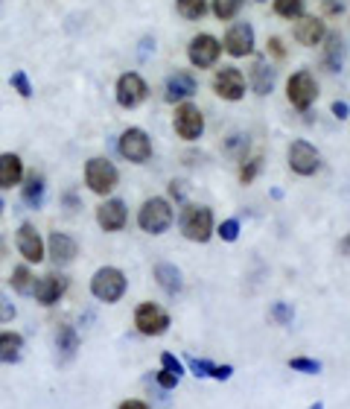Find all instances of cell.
<instances>
[{"label": "cell", "instance_id": "cell-23", "mask_svg": "<svg viewBox=\"0 0 350 409\" xmlns=\"http://www.w3.org/2000/svg\"><path fill=\"white\" fill-rule=\"evenodd\" d=\"M24 354V336L21 333H0V359L3 363H18Z\"/></svg>", "mask_w": 350, "mask_h": 409}, {"label": "cell", "instance_id": "cell-3", "mask_svg": "<svg viewBox=\"0 0 350 409\" xmlns=\"http://www.w3.org/2000/svg\"><path fill=\"white\" fill-rule=\"evenodd\" d=\"M181 231L193 243H207L213 237V214L205 205H187L181 210Z\"/></svg>", "mask_w": 350, "mask_h": 409}, {"label": "cell", "instance_id": "cell-8", "mask_svg": "<svg viewBox=\"0 0 350 409\" xmlns=\"http://www.w3.org/2000/svg\"><path fill=\"white\" fill-rule=\"evenodd\" d=\"M135 327L143 336H161V333H166V327H170V316H166V310H161L158 304L143 301L135 310Z\"/></svg>", "mask_w": 350, "mask_h": 409}, {"label": "cell", "instance_id": "cell-24", "mask_svg": "<svg viewBox=\"0 0 350 409\" xmlns=\"http://www.w3.org/2000/svg\"><path fill=\"white\" fill-rule=\"evenodd\" d=\"M56 348H59L61 359H71V357L79 351V333H76V327H71V324H59Z\"/></svg>", "mask_w": 350, "mask_h": 409}, {"label": "cell", "instance_id": "cell-27", "mask_svg": "<svg viewBox=\"0 0 350 409\" xmlns=\"http://www.w3.org/2000/svg\"><path fill=\"white\" fill-rule=\"evenodd\" d=\"M175 9L181 18L187 21H198L207 15V0H175Z\"/></svg>", "mask_w": 350, "mask_h": 409}, {"label": "cell", "instance_id": "cell-22", "mask_svg": "<svg viewBox=\"0 0 350 409\" xmlns=\"http://www.w3.org/2000/svg\"><path fill=\"white\" fill-rule=\"evenodd\" d=\"M251 88H254L260 96L272 94V88H275V71H272V64L265 62V59H257V62L251 64Z\"/></svg>", "mask_w": 350, "mask_h": 409}, {"label": "cell", "instance_id": "cell-46", "mask_svg": "<svg viewBox=\"0 0 350 409\" xmlns=\"http://www.w3.org/2000/svg\"><path fill=\"white\" fill-rule=\"evenodd\" d=\"M339 252H342L344 257H350V234H347V237H344V240L339 243Z\"/></svg>", "mask_w": 350, "mask_h": 409}, {"label": "cell", "instance_id": "cell-47", "mask_svg": "<svg viewBox=\"0 0 350 409\" xmlns=\"http://www.w3.org/2000/svg\"><path fill=\"white\" fill-rule=\"evenodd\" d=\"M309 409H324V403H321V401H315V403H312Z\"/></svg>", "mask_w": 350, "mask_h": 409}, {"label": "cell", "instance_id": "cell-37", "mask_svg": "<svg viewBox=\"0 0 350 409\" xmlns=\"http://www.w3.org/2000/svg\"><path fill=\"white\" fill-rule=\"evenodd\" d=\"M155 380H158V386L163 389V392H170V389H175L178 386V374H173V371H166V368H161L158 374H155Z\"/></svg>", "mask_w": 350, "mask_h": 409}, {"label": "cell", "instance_id": "cell-40", "mask_svg": "<svg viewBox=\"0 0 350 409\" xmlns=\"http://www.w3.org/2000/svg\"><path fill=\"white\" fill-rule=\"evenodd\" d=\"M324 12L327 15H342L344 12V0H324Z\"/></svg>", "mask_w": 350, "mask_h": 409}, {"label": "cell", "instance_id": "cell-17", "mask_svg": "<svg viewBox=\"0 0 350 409\" xmlns=\"http://www.w3.org/2000/svg\"><path fill=\"white\" fill-rule=\"evenodd\" d=\"M96 222L103 231H123L126 228V205L120 199H108L96 208Z\"/></svg>", "mask_w": 350, "mask_h": 409}, {"label": "cell", "instance_id": "cell-34", "mask_svg": "<svg viewBox=\"0 0 350 409\" xmlns=\"http://www.w3.org/2000/svg\"><path fill=\"white\" fill-rule=\"evenodd\" d=\"M219 237L225 240V243H233L240 237V220H225L222 225H219Z\"/></svg>", "mask_w": 350, "mask_h": 409}, {"label": "cell", "instance_id": "cell-13", "mask_svg": "<svg viewBox=\"0 0 350 409\" xmlns=\"http://www.w3.org/2000/svg\"><path fill=\"white\" fill-rule=\"evenodd\" d=\"M225 53L233 59H245L254 53V29L251 24H233L225 32Z\"/></svg>", "mask_w": 350, "mask_h": 409}, {"label": "cell", "instance_id": "cell-36", "mask_svg": "<svg viewBox=\"0 0 350 409\" xmlns=\"http://www.w3.org/2000/svg\"><path fill=\"white\" fill-rule=\"evenodd\" d=\"M272 319H275L277 324H292V307L283 304V301H277V304L272 307Z\"/></svg>", "mask_w": 350, "mask_h": 409}, {"label": "cell", "instance_id": "cell-11", "mask_svg": "<svg viewBox=\"0 0 350 409\" xmlns=\"http://www.w3.org/2000/svg\"><path fill=\"white\" fill-rule=\"evenodd\" d=\"M213 91L216 96H222L228 103H237L245 96V76L240 73V68H222L213 76Z\"/></svg>", "mask_w": 350, "mask_h": 409}, {"label": "cell", "instance_id": "cell-9", "mask_svg": "<svg viewBox=\"0 0 350 409\" xmlns=\"http://www.w3.org/2000/svg\"><path fill=\"white\" fill-rule=\"evenodd\" d=\"M289 167L298 175H315V173H319V167H321V155H319V150H315L312 143L292 141V146H289Z\"/></svg>", "mask_w": 350, "mask_h": 409}, {"label": "cell", "instance_id": "cell-43", "mask_svg": "<svg viewBox=\"0 0 350 409\" xmlns=\"http://www.w3.org/2000/svg\"><path fill=\"white\" fill-rule=\"evenodd\" d=\"M333 114H336V117H339V120H344V117H347V114H350V108H347V103H342V100H336V103H333Z\"/></svg>", "mask_w": 350, "mask_h": 409}, {"label": "cell", "instance_id": "cell-12", "mask_svg": "<svg viewBox=\"0 0 350 409\" xmlns=\"http://www.w3.org/2000/svg\"><path fill=\"white\" fill-rule=\"evenodd\" d=\"M222 53V44L216 41L213 36H207V32H202V36H196L187 47V56L193 62V68H213L216 59H219Z\"/></svg>", "mask_w": 350, "mask_h": 409}, {"label": "cell", "instance_id": "cell-44", "mask_svg": "<svg viewBox=\"0 0 350 409\" xmlns=\"http://www.w3.org/2000/svg\"><path fill=\"white\" fill-rule=\"evenodd\" d=\"M269 50H272L277 59L286 56V50H283V41H280V38H269Z\"/></svg>", "mask_w": 350, "mask_h": 409}, {"label": "cell", "instance_id": "cell-16", "mask_svg": "<svg viewBox=\"0 0 350 409\" xmlns=\"http://www.w3.org/2000/svg\"><path fill=\"white\" fill-rule=\"evenodd\" d=\"M327 36V24L315 15H301L295 24V41H301L304 47H319Z\"/></svg>", "mask_w": 350, "mask_h": 409}, {"label": "cell", "instance_id": "cell-26", "mask_svg": "<svg viewBox=\"0 0 350 409\" xmlns=\"http://www.w3.org/2000/svg\"><path fill=\"white\" fill-rule=\"evenodd\" d=\"M155 281L166 289V292H178L181 289V272L173 264H158L155 266Z\"/></svg>", "mask_w": 350, "mask_h": 409}, {"label": "cell", "instance_id": "cell-30", "mask_svg": "<svg viewBox=\"0 0 350 409\" xmlns=\"http://www.w3.org/2000/svg\"><path fill=\"white\" fill-rule=\"evenodd\" d=\"M12 287H15V292H21V296H29V292L36 289V278L29 275L27 266H18L12 272Z\"/></svg>", "mask_w": 350, "mask_h": 409}, {"label": "cell", "instance_id": "cell-15", "mask_svg": "<svg viewBox=\"0 0 350 409\" xmlns=\"http://www.w3.org/2000/svg\"><path fill=\"white\" fill-rule=\"evenodd\" d=\"M196 76L187 71H175L170 79H166V88H163V100L166 103H184L196 94Z\"/></svg>", "mask_w": 350, "mask_h": 409}, {"label": "cell", "instance_id": "cell-2", "mask_svg": "<svg viewBox=\"0 0 350 409\" xmlns=\"http://www.w3.org/2000/svg\"><path fill=\"white\" fill-rule=\"evenodd\" d=\"M173 208L166 199H161V196H152V199H146L138 210V225L143 228L146 234H163L166 228L173 225Z\"/></svg>", "mask_w": 350, "mask_h": 409}, {"label": "cell", "instance_id": "cell-41", "mask_svg": "<svg viewBox=\"0 0 350 409\" xmlns=\"http://www.w3.org/2000/svg\"><path fill=\"white\" fill-rule=\"evenodd\" d=\"M231 374H233V368H231V366H213L210 378H216V380H228Z\"/></svg>", "mask_w": 350, "mask_h": 409}, {"label": "cell", "instance_id": "cell-7", "mask_svg": "<svg viewBox=\"0 0 350 409\" xmlns=\"http://www.w3.org/2000/svg\"><path fill=\"white\" fill-rule=\"evenodd\" d=\"M117 146H120V155L131 164H146L152 158V143H149V135L143 129H126Z\"/></svg>", "mask_w": 350, "mask_h": 409}, {"label": "cell", "instance_id": "cell-18", "mask_svg": "<svg viewBox=\"0 0 350 409\" xmlns=\"http://www.w3.org/2000/svg\"><path fill=\"white\" fill-rule=\"evenodd\" d=\"M64 289H68V278L64 275H56V272H50V275H44L41 281L36 284V299L44 304V307H50V304H56L61 296H64Z\"/></svg>", "mask_w": 350, "mask_h": 409}, {"label": "cell", "instance_id": "cell-28", "mask_svg": "<svg viewBox=\"0 0 350 409\" xmlns=\"http://www.w3.org/2000/svg\"><path fill=\"white\" fill-rule=\"evenodd\" d=\"M242 3H245V0H213L210 9H213V15H216L219 21H233V18L240 15Z\"/></svg>", "mask_w": 350, "mask_h": 409}, {"label": "cell", "instance_id": "cell-39", "mask_svg": "<svg viewBox=\"0 0 350 409\" xmlns=\"http://www.w3.org/2000/svg\"><path fill=\"white\" fill-rule=\"evenodd\" d=\"M15 319V304H9L6 296H0V322H12Z\"/></svg>", "mask_w": 350, "mask_h": 409}, {"label": "cell", "instance_id": "cell-20", "mask_svg": "<svg viewBox=\"0 0 350 409\" xmlns=\"http://www.w3.org/2000/svg\"><path fill=\"white\" fill-rule=\"evenodd\" d=\"M47 249H50V257H53L56 264H71V260L76 257V252H79V245H76V240L71 234L53 231V234H50Z\"/></svg>", "mask_w": 350, "mask_h": 409}, {"label": "cell", "instance_id": "cell-4", "mask_svg": "<svg viewBox=\"0 0 350 409\" xmlns=\"http://www.w3.org/2000/svg\"><path fill=\"white\" fill-rule=\"evenodd\" d=\"M117 182H120V173H117V167H114L108 158H91L85 164V185L96 196L111 193L117 187Z\"/></svg>", "mask_w": 350, "mask_h": 409}, {"label": "cell", "instance_id": "cell-29", "mask_svg": "<svg viewBox=\"0 0 350 409\" xmlns=\"http://www.w3.org/2000/svg\"><path fill=\"white\" fill-rule=\"evenodd\" d=\"M307 9V0H275V12L286 21H298Z\"/></svg>", "mask_w": 350, "mask_h": 409}, {"label": "cell", "instance_id": "cell-45", "mask_svg": "<svg viewBox=\"0 0 350 409\" xmlns=\"http://www.w3.org/2000/svg\"><path fill=\"white\" fill-rule=\"evenodd\" d=\"M120 409H149L143 401H126V403H120Z\"/></svg>", "mask_w": 350, "mask_h": 409}, {"label": "cell", "instance_id": "cell-14", "mask_svg": "<svg viewBox=\"0 0 350 409\" xmlns=\"http://www.w3.org/2000/svg\"><path fill=\"white\" fill-rule=\"evenodd\" d=\"M15 243H18V252L24 254L27 264H41V260H44V240H41V234L36 231V225H32V222H24L18 228Z\"/></svg>", "mask_w": 350, "mask_h": 409}, {"label": "cell", "instance_id": "cell-48", "mask_svg": "<svg viewBox=\"0 0 350 409\" xmlns=\"http://www.w3.org/2000/svg\"><path fill=\"white\" fill-rule=\"evenodd\" d=\"M0 214H3V199H0Z\"/></svg>", "mask_w": 350, "mask_h": 409}, {"label": "cell", "instance_id": "cell-21", "mask_svg": "<svg viewBox=\"0 0 350 409\" xmlns=\"http://www.w3.org/2000/svg\"><path fill=\"white\" fill-rule=\"evenodd\" d=\"M342 56H344V41L339 32H327L324 36V59L321 64L330 73H339L342 71Z\"/></svg>", "mask_w": 350, "mask_h": 409}, {"label": "cell", "instance_id": "cell-19", "mask_svg": "<svg viewBox=\"0 0 350 409\" xmlns=\"http://www.w3.org/2000/svg\"><path fill=\"white\" fill-rule=\"evenodd\" d=\"M21 178H24V161H21V155L3 152V155H0V190L18 187Z\"/></svg>", "mask_w": 350, "mask_h": 409}, {"label": "cell", "instance_id": "cell-5", "mask_svg": "<svg viewBox=\"0 0 350 409\" xmlns=\"http://www.w3.org/2000/svg\"><path fill=\"white\" fill-rule=\"evenodd\" d=\"M173 126H175V135L181 141H198V138H202V132H205V117H202V111H198V106L184 100L175 108Z\"/></svg>", "mask_w": 350, "mask_h": 409}, {"label": "cell", "instance_id": "cell-31", "mask_svg": "<svg viewBox=\"0 0 350 409\" xmlns=\"http://www.w3.org/2000/svg\"><path fill=\"white\" fill-rule=\"evenodd\" d=\"M263 170V158L260 155H251V158H242V170H240V182L248 185V182H254V178L260 175Z\"/></svg>", "mask_w": 350, "mask_h": 409}, {"label": "cell", "instance_id": "cell-10", "mask_svg": "<svg viewBox=\"0 0 350 409\" xmlns=\"http://www.w3.org/2000/svg\"><path fill=\"white\" fill-rule=\"evenodd\" d=\"M146 96H149V85L140 73H123L117 79V103L123 108H138Z\"/></svg>", "mask_w": 350, "mask_h": 409}, {"label": "cell", "instance_id": "cell-42", "mask_svg": "<svg viewBox=\"0 0 350 409\" xmlns=\"http://www.w3.org/2000/svg\"><path fill=\"white\" fill-rule=\"evenodd\" d=\"M184 193H187L184 182H170V196H173V199H184Z\"/></svg>", "mask_w": 350, "mask_h": 409}, {"label": "cell", "instance_id": "cell-6", "mask_svg": "<svg viewBox=\"0 0 350 409\" xmlns=\"http://www.w3.org/2000/svg\"><path fill=\"white\" fill-rule=\"evenodd\" d=\"M286 96H289V103L298 108V111H307L312 103H315V96H319V85H315V79L309 71H298L289 76L286 82Z\"/></svg>", "mask_w": 350, "mask_h": 409}, {"label": "cell", "instance_id": "cell-38", "mask_svg": "<svg viewBox=\"0 0 350 409\" xmlns=\"http://www.w3.org/2000/svg\"><path fill=\"white\" fill-rule=\"evenodd\" d=\"M161 368H166V371H173V374H184V366H181V359H175L173 354H161Z\"/></svg>", "mask_w": 350, "mask_h": 409}, {"label": "cell", "instance_id": "cell-33", "mask_svg": "<svg viewBox=\"0 0 350 409\" xmlns=\"http://www.w3.org/2000/svg\"><path fill=\"white\" fill-rule=\"evenodd\" d=\"M12 88L18 91V94L24 96V100H29V96H32V85H29V76H27L24 71H15V73H12Z\"/></svg>", "mask_w": 350, "mask_h": 409}, {"label": "cell", "instance_id": "cell-32", "mask_svg": "<svg viewBox=\"0 0 350 409\" xmlns=\"http://www.w3.org/2000/svg\"><path fill=\"white\" fill-rule=\"evenodd\" d=\"M289 368L292 371H304V374H319L321 371V363H319V359H309V357H292L289 359Z\"/></svg>", "mask_w": 350, "mask_h": 409}, {"label": "cell", "instance_id": "cell-25", "mask_svg": "<svg viewBox=\"0 0 350 409\" xmlns=\"http://www.w3.org/2000/svg\"><path fill=\"white\" fill-rule=\"evenodd\" d=\"M21 193H24V202L29 208H41V202H44V175L41 173H29Z\"/></svg>", "mask_w": 350, "mask_h": 409}, {"label": "cell", "instance_id": "cell-1", "mask_svg": "<svg viewBox=\"0 0 350 409\" xmlns=\"http://www.w3.org/2000/svg\"><path fill=\"white\" fill-rule=\"evenodd\" d=\"M91 292H94V299H99L103 304H117L126 296V275L114 266L96 269L91 278Z\"/></svg>", "mask_w": 350, "mask_h": 409}, {"label": "cell", "instance_id": "cell-35", "mask_svg": "<svg viewBox=\"0 0 350 409\" xmlns=\"http://www.w3.org/2000/svg\"><path fill=\"white\" fill-rule=\"evenodd\" d=\"M187 366L193 368L196 378H210V371H213V363H210V359H196V357H190Z\"/></svg>", "mask_w": 350, "mask_h": 409}]
</instances>
